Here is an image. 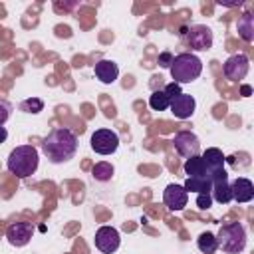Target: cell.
<instances>
[{
  "label": "cell",
  "mask_w": 254,
  "mask_h": 254,
  "mask_svg": "<svg viewBox=\"0 0 254 254\" xmlns=\"http://www.w3.org/2000/svg\"><path fill=\"white\" fill-rule=\"evenodd\" d=\"M42 151L50 163L62 165V163L73 159V155L77 153V137L73 131H69L65 127H58V129L50 131L48 137L42 141Z\"/></svg>",
  "instance_id": "1"
},
{
  "label": "cell",
  "mask_w": 254,
  "mask_h": 254,
  "mask_svg": "<svg viewBox=\"0 0 254 254\" xmlns=\"http://www.w3.org/2000/svg\"><path fill=\"white\" fill-rule=\"evenodd\" d=\"M38 163H40V155L38 149L32 145H20L12 149V153L8 155V171L18 179L32 177L38 171Z\"/></svg>",
  "instance_id": "2"
},
{
  "label": "cell",
  "mask_w": 254,
  "mask_h": 254,
  "mask_svg": "<svg viewBox=\"0 0 254 254\" xmlns=\"http://www.w3.org/2000/svg\"><path fill=\"white\" fill-rule=\"evenodd\" d=\"M171 75L175 79V83H190L194 81L200 73H202V62L198 56L190 54V52H185V54H179L173 58V64H171Z\"/></svg>",
  "instance_id": "3"
},
{
  "label": "cell",
  "mask_w": 254,
  "mask_h": 254,
  "mask_svg": "<svg viewBox=\"0 0 254 254\" xmlns=\"http://www.w3.org/2000/svg\"><path fill=\"white\" fill-rule=\"evenodd\" d=\"M216 244L226 254H238L246 246V228L240 222L222 224L216 234Z\"/></svg>",
  "instance_id": "4"
},
{
  "label": "cell",
  "mask_w": 254,
  "mask_h": 254,
  "mask_svg": "<svg viewBox=\"0 0 254 254\" xmlns=\"http://www.w3.org/2000/svg\"><path fill=\"white\" fill-rule=\"evenodd\" d=\"M89 145L95 153L99 155H113L119 147V135L111 129H97L91 139H89Z\"/></svg>",
  "instance_id": "5"
},
{
  "label": "cell",
  "mask_w": 254,
  "mask_h": 254,
  "mask_svg": "<svg viewBox=\"0 0 254 254\" xmlns=\"http://www.w3.org/2000/svg\"><path fill=\"white\" fill-rule=\"evenodd\" d=\"M187 44L194 52H206L212 48V30L208 26L196 24L187 30Z\"/></svg>",
  "instance_id": "6"
},
{
  "label": "cell",
  "mask_w": 254,
  "mask_h": 254,
  "mask_svg": "<svg viewBox=\"0 0 254 254\" xmlns=\"http://www.w3.org/2000/svg\"><path fill=\"white\" fill-rule=\"evenodd\" d=\"M248 69H250V60H248L244 54H234V56H230V58L224 62V65H222V73H224V77L230 79V81H240V79H244L246 73H248Z\"/></svg>",
  "instance_id": "7"
},
{
  "label": "cell",
  "mask_w": 254,
  "mask_h": 254,
  "mask_svg": "<svg viewBox=\"0 0 254 254\" xmlns=\"http://www.w3.org/2000/svg\"><path fill=\"white\" fill-rule=\"evenodd\" d=\"M173 145H175V151L185 157V159H190V157H196L200 153V141L194 133L190 131H181L175 135L173 139Z\"/></svg>",
  "instance_id": "8"
},
{
  "label": "cell",
  "mask_w": 254,
  "mask_h": 254,
  "mask_svg": "<svg viewBox=\"0 0 254 254\" xmlns=\"http://www.w3.org/2000/svg\"><path fill=\"white\" fill-rule=\"evenodd\" d=\"M121 244L119 232L113 226H101L95 232V248L103 254H113Z\"/></svg>",
  "instance_id": "9"
},
{
  "label": "cell",
  "mask_w": 254,
  "mask_h": 254,
  "mask_svg": "<svg viewBox=\"0 0 254 254\" xmlns=\"http://www.w3.org/2000/svg\"><path fill=\"white\" fill-rule=\"evenodd\" d=\"M187 200H189V192L185 190L183 185H177V183L167 185V189L163 192V202L169 210H173V212L183 210L187 206Z\"/></svg>",
  "instance_id": "10"
},
{
  "label": "cell",
  "mask_w": 254,
  "mask_h": 254,
  "mask_svg": "<svg viewBox=\"0 0 254 254\" xmlns=\"http://www.w3.org/2000/svg\"><path fill=\"white\" fill-rule=\"evenodd\" d=\"M32 234H34L32 224H30V222H24V220L12 222V224L6 228V238H8V242H10L12 246H18V248H20V246H26V244L30 242Z\"/></svg>",
  "instance_id": "11"
},
{
  "label": "cell",
  "mask_w": 254,
  "mask_h": 254,
  "mask_svg": "<svg viewBox=\"0 0 254 254\" xmlns=\"http://www.w3.org/2000/svg\"><path fill=\"white\" fill-rule=\"evenodd\" d=\"M169 109H171V113H173L177 119H189V117H192V113H194V109H196V101H194L192 95L181 93L179 97H175V99L171 101Z\"/></svg>",
  "instance_id": "12"
},
{
  "label": "cell",
  "mask_w": 254,
  "mask_h": 254,
  "mask_svg": "<svg viewBox=\"0 0 254 254\" xmlns=\"http://www.w3.org/2000/svg\"><path fill=\"white\" fill-rule=\"evenodd\" d=\"M210 196H212V200H216V202H220V204H228V202L232 200V192H230V183H228L226 171H222L220 175H216V177L212 179Z\"/></svg>",
  "instance_id": "13"
},
{
  "label": "cell",
  "mask_w": 254,
  "mask_h": 254,
  "mask_svg": "<svg viewBox=\"0 0 254 254\" xmlns=\"http://www.w3.org/2000/svg\"><path fill=\"white\" fill-rule=\"evenodd\" d=\"M230 192H232V200L236 202H250L254 198V185L250 179L238 177L230 183Z\"/></svg>",
  "instance_id": "14"
},
{
  "label": "cell",
  "mask_w": 254,
  "mask_h": 254,
  "mask_svg": "<svg viewBox=\"0 0 254 254\" xmlns=\"http://www.w3.org/2000/svg\"><path fill=\"white\" fill-rule=\"evenodd\" d=\"M95 71V77L101 81V83H113L117 77H119V67L113 60H99L93 67Z\"/></svg>",
  "instance_id": "15"
},
{
  "label": "cell",
  "mask_w": 254,
  "mask_h": 254,
  "mask_svg": "<svg viewBox=\"0 0 254 254\" xmlns=\"http://www.w3.org/2000/svg\"><path fill=\"white\" fill-rule=\"evenodd\" d=\"M200 159H202V163H204V167H206V171H208L210 177H212L214 173L222 171V169H224V161H226V157L222 155V151L216 149V147L206 149V151L200 155Z\"/></svg>",
  "instance_id": "16"
},
{
  "label": "cell",
  "mask_w": 254,
  "mask_h": 254,
  "mask_svg": "<svg viewBox=\"0 0 254 254\" xmlns=\"http://www.w3.org/2000/svg\"><path fill=\"white\" fill-rule=\"evenodd\" d=\"M183 187H185L187 192H196V194L210 192V189H212V179H210V177H187V181H185Z\"/></svg>",
  "instance_id": "17"
},
{
  "label": "cell",
  "mask_w": 254,
  "mask_h": 254,
  "mask_svg": "<svg viewBox=\"0 0 254 254\" xmlns=\"http://www.w3.org/2000/svg\"><path fill=\"white\" fill-rule=\"evenodd\" d=\"M183 171H185L187 177H210L208 171H206V167H204V163H202V159H200V155L187 159L185 165H183Z\"/></svg>",
  "instance_id": "18"
},
{
  "label": "cell",
  "mask_w": 254,
  "mask_h": 254,
  "mask_svg": "<svg viewBox=\"0 0 254 254\" xmlns=\"http://www.w3.org/2000/svg\"><path fill=\"white\" fill-rule=\"evenodd\" d=\"M238 34L244 42L254 40V16L252 14H242L238 18Z\"/></svg>",
  "instance_id": "19"
},
{
  "label": "cell",
  "mask_w": 254,
  "mask_h": 254,
  "mask_svg": "<svg viewBox=\"0 0 254 254\" xmlns=\"http://www.w3.org/2000/svg\"><path fill=\"white\" fill-rule=\"evenodd\" d=\"M196 246L202 254H214L218 244H216V236L212 232H202L198 238H196Z\"/></svg>",
  "instance_id": "20"
},
{
  "label": "cell",
  "mask_w": 254,
  "mask_h": 254,
  "mask_svg": "<svg viewBox=\"0 0 254 254\" xmlns=\"http://www.w3.org/2000/svg\"><path fill=\"white\" fill-rule=\"evenodd\" d=\"M149 105H151L153 111H165V109H169L171 101H169V97L165 95L163 89H155L149 97Z\"/></svg>",
  "instance_id": "21"
},
{
  "label": "cell",
  "mask_w": 254,
  "mask_h": 254,
  "mask_svg": "<svg viewBox=\"0 0 254 254\" xmlns=\"http://www.w3.org/2000/svg\"><path fill=\"white\" fill-rule=\"evenodd\" d=\"M113 173H115L113 165H111V163H105V161L97 163V165L91 169V177H93L95 181H109V179L113 177Z\"/></svg>",
  "instance_id": "22"
},
{
  "label": "cell",
  "mask_w": 254,
  "mask_h": 254,
  "mask_svg": "<svg viewBox=\"0 0 254 254\" xmlns=\"http://www.w3.org/2000/svg\"><path fill=\"white\" fill-rule=\"evenodd\" d=\"M20 109L26 111V113H40L44 109V101L38 99V97H28L20 103Z\"/></svg>",
  "instance_id": "23"
},
{
  "label": "cell",
  "mask_w": 254,
  "mask_h": 254,
  "mask_svg": "<svg viewBox=\"0 0 254 254\" xmlns=\"http://www.w3.org/2000/svg\"><path fill=\"white\" fill-rule=\"evenodd\" d=\"M196 206H198L200 210H206V208H210V206H212V196H210V192H202V194H196Z\"/></svg>",
  "instance_id": "24"
},
{
  "label": "cell",
  "mask_w": 254,
  "mask_h": 254,
  "mask_svg": "<svg viewBox=\"0 0 254 254\" xmlns=\"http://www.w3.org/2000/svg\"><path fill=\"white\" fill-rule=\"evenodd\" d=\"M173 54L169 52V50H165V52H161L159 54V58H157V64L161 65V67H165V69H169L171 67V64H173Z\"/></svg>",
  "instance_id": "25"
},
{
  "label": "cell",
  "mask_w": 254,
  "mask_h": 254,
  "mask_svg": "<svg viewBox=\"0 0 254 254\" xmlns=\"http://www.w3.org/2000/svg\"><path fill=\"white\" fill-rule=\"evenodd\" d=\"M163 91H165V95L169 97V101H173L175 97H179V95L183 93V91H181V85H179V83H175V81H173V83H169V85H165V89H163Z\"/></svg>",
  "instance_id": "26"
},
{
  "label": "cell",
  "mask_w": 254,
  "mask_h": 254,
  "mask_svg": "<svg viewBox=\"0 0 254 254\" xmlns=\"http://www.w3.org/2000/svg\"><path fill=\"white\" fill-rule=\"evenodd\" d=\"M10 117V105L6 101H0V125H4Z\"/></svg>",
  "instance_id": "27"
},
{
  "label": "cell",
  "mask_w": 254,
  "mask_h": 254,
  "mask_svg": "<svg viewBox=\"0 0 254 254\" xmlns=\"http://www.w3.org/2000/svg\"><path fill=\"white\" fill-rule=\"evenodd\" d=\"M240 93H242L244 97H248V95H252V87H250V85H242V87H240Z\"/></svg>",
  "instance_id": "28"
},
{
  "label": "cell",
  "mask_w": 254,
  "mask_h": 254,
  "mask_svg": "<svg viewBox=\"0 0 254 254\" xmlns=\"http://www.w3.org/2000/svg\"><path fill=\"white\" fill-rule=\"evenodd\" d=\"M6 139H8V131H6V127L0 125V143H4Z\"/></svg>",
  "instance_id": "29"
}]
</instances>
